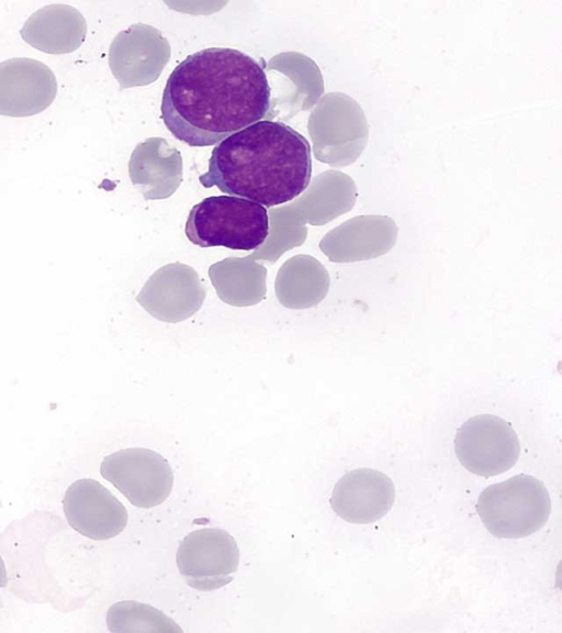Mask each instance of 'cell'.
I'll list each match as a JSON object with an SVG mask.
<instances>
[{
  "instance_id": "obj_15",
  "label": "cell",
  "mask_w": 562,
  "mask_h": 633,
  "mask_svg": "<svg viewBox=\"0 0 562 633\" xmlns=\"http://www.w3.org/2000/svg\"><path fill=\"white\" fill-rule=\"evenodd\" d=\"M8 584L7 569L3 559L0 556V589L4 588Z\"/></svg>"
},
{
  "instance_id": "obj_9",
  "label": "cell",
  "mask_w": 562,
  "mask_h": 633,
  "mask_svg": "<svg viewBox=\"0 0 562 633\" xmlns=\"http://www.w3.org/2000/svg\"><path fill=\"white\" fill-rule=\"evenodd\" d=\"M57 93L52 69L33 58L0 63V114L23 118L47 109Z\"/></svg>"
},
{
  "instance_id": "obj_2",
  "label": "cell",
  "mask_w": 562,
  "mask_h": 633,
  "mask_svg": "<svg viewBox=\"0 0 562 633\" xmlns=\"http://www.w3.org/2000/svg\"><path fill=\"white\" fill-rule=\"evenodd\" d=\"M311 178L306 137L283 122L261 120L222 140L199 181L204 188L274 207L303 193Z\"/></svg>"
},
{
  "instance_id": "obj_13",
  "label": "cell",
  "mask_w": 562,
  "mask_h": 633,
  "mask_svg": "<svg viewBox=\"0 0 562 633\" xmlns=\"http://www.w3.org/2000/svg\"><path fill=\"white\" fill-rule=\"evenodd\" d=\"M87 25L82 14L68 4H48L33 13L20 31L32 47L47 54H67L85 41Z\"/></svg>"
},
{
  "instance_id": "obj_1",
  "label": "cell",
  "mask_w": 562,
  "mask_h": 633,
  "mask_svg": "<svg viewBox=\"0 0 562 633\" xmlns=\"http://www.w3.org/2000/svg\"><path fill=\"white\" fill-rule=\"evenodd\" d=\"M271 88L263 66L248 54L210 47L180 62L161 98V119L169 132L192 147L220 143L261 121Z\"/></svg>"
},
{
  "instance_id": "obj_4",
  "label": "cell",
  "mask_w": 562,
  "mask_h": 633,
  "mask_svg": "<svg viewBox=\"0 0 562 633\" xmlns=\"http://www.w3.org/2000/svg\"><path fill=\"white\" fill-rule=\"evenodd\" d=\"M475 508L492 535L521 538L547 523L551 499L542 481L521 474L486 487L480 493Z\"/></svg>"
},
{
  "instance_id": "obj_12",
  "label": "cell",
  "mask_w": 562,
  "mask_h": 633,
  "mask_svg": "<svg viewBox=\"0 0 562 633\" xmlns=\"http://www.w3.org/2000/svg\"><path fill=\"white\" fill-rule=\"evenodd\" d=\"M327 113L326 160L333 165L355 163L367 146L368 121L361 106L346 93L328 95L324 100Z\"/></svg>"
},
{
  "instance_id": "obj_8",
  "label": "cell",
  "mask_w": 562,
  "mask_h": 633,
  "mask_svg": "<svg viewBox=\"0 0 562 633\" xmlns=\"http://www.w3.org/2000/svg\"><path fill=\"white\" fill-rule=\"evenodd\" d=\"M63 507L69 525L91 540L117 536L127 524L128 515L123 503L91 478L71 484L65 492Z\"/></svg>"
},
{
  "instance_id": "obj_14",
  "label": "cell",
  "mask_w": 562,
  "mask_h": 633,
  "mask_svg": "<svg viewBox=\"0 0 562 633\" xmlns=\"http://www.w3.org/2000/svg\"><path fill=\"white\" fill-rule=\"evenodd\" d=\"M106 623L111 632H182L160 610L136 601L114 603L106 613Z\"/></svg>"
},
{
  "instance_id": "obj_5",
  "label": "cell",
  "mask_w": 562,
  "mask_h": 633,
  "mask_svg": "<svg viewBox=\"0 0 562 633\" xmlns=\"http://www.w3.org/2000/svg\"><path fill=\"white\" fill-rule=\"evenodd\" d=\"M100 473L133 506L149 509L161 504L170 495L173 471L157 452L131 447L106 455Z\"/></svg>"
},
{
  "instance_id": "obj_10",
  "label": "cell",
  "mask_w": 562,
  "mask_h": 633,
  "mask_svg": "<svg viewBox=\"0 0 562 633\" xmlns=\"http://www.w3.org/2000/svg\"><path fill=\"white\" fill-rule=\"evenodd\" d=\"M394 499L395 489L389 476L375 469L358 468L337 481L329 502L342 520L368 524L384 517Z\"/></svg>"
},
{
  "instance_id": "obj_7",
  "label": "cell",
  "mask_w": 562,
  "mask_h": 633,
  "mask_svg": "<svg viewBox=\"0 0 562 633\" xmlns=\"http://www.w3.org/2000/svg\"><path fill=\"white\" fill-rule=\"evenodd\" d=\"M454 449L465 469L477 476L491 477L516 464L520 444L514 429L504 419L479 414L458 429Z\"/></svg>"
},
{
  "instance_id": "obj_6",
  "label": "cell",
  "mask_w": 562,
  "mask_h": 633,
  "mask_svg": "<svg viewBox=\"0 0 562 633\" xmlns=\"http://www.w3.org/2000/svg\"><path fill=\"white\" fill-rule=\"evenodd\" d=\"M176 562L180 575L190 587L212 591L233 580L239 564V548L225 530L199 529L180 542Z\"/></svg>"
},
{
  "instance_id": "obj_3",
  "label": "cell",
  "mask_w": 562,
  "mask_h": 633,
  "mask_svg": "<svg viewBox=\"0 0 562 633\" xmlns=\"http://www.w3.org/2000/svg\"><path fill=\"white\" fill-rule=\"evenodd\" d=\"M188 240L199 247L251 251L269 235L267 209L235 196H212L192 207L186 222Z\"/></svg>"
},
{
  "instance_id": "obj_11",
  "label": "cell",
  "mask_w": 562,
  "mask_h": 633,
  "mask_svg": "<svg viewBox=\"0 0 562 633\" xmlns=\"http://www.w3.org/2000/svg\"><path fill=\"white\" fill-rule=\"evenodd\" d=\"M397 233L391 216L357 215L327 234L321 245L333 262L368 260L386 254L394 246Z\"/></svg>"
}]
</instances>
